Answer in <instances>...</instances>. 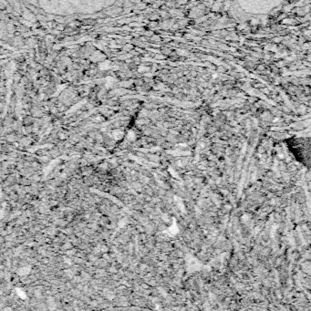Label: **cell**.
<instances>
[{
    "instance_id": "1",
    "label": "cell",
    "mask_w": 311,
    "mask_h": 311,
    "mask_svg": "<svg viewBox=\"0 0 311 311\" xmlns=\"http://www.w3.org/2000/svg\"><path fill=\"white\" fill-rule=\"evenodd\" d=\"M288 146L294 156L306 165H311V140L294 139L288 141Z\"/></svg>"
}]
</instances>
